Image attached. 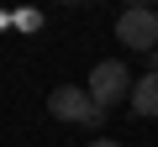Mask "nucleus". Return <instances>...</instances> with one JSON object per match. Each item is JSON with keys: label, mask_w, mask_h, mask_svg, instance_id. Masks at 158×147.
Listing matches in <instances>:
<instances>
[{"label": "nucleus", "mask_w": 158, "mask_h": 147, "mask_svg": "<svg viewBox=\"0 0 158 147\" xmlns=\"http://www.w3.org/2000/svg\"><path fill=\"white\" fill-rule=\"evenodd\" d=\"M63 6H79V0H63Z\"/></svg>", "instance_id": "obj_9"}, {"label": "nucleus", "mask_w": 158, "mask_h": 147, "mask_svg": "<svg viewBox=\"0 0 158 147\" xmlns=\"http://www.w3.org/2000/svg\"><path fill=\"white\" fill-rule=\"evenodd\" d=\"M48 110H53L58 121H85V126H100V121H106V110L90 100V89H74V84H58V89L48 95Z\"/></svg>", "instance_id": "obj_3"}, {"label": "nucleus", "mask_w": 158, "mask_h": 147, "mask_svg": "<svg viewBox=\"0 0 158 147\" xmlns=\"http://www.w3.org/2000/svg\"><path fill=\"white\" fill-rule=\"evenodd\" d=\"M132 84H137V79L127 74V63H111V58H106V63H95V68H90V84H85V89H90V100L106 110V105L132 100Z\"/></svg>", "instance_id": "obj_1"}, {"label": "nucleus", "mask_w": 158, "mask_h": 147, "mask_svg": "<svg viewBox=\"0 0 158 147\" xmlns=\"http://www.w3.org/2000/svg\"><path fill=\"white\" fill-rule=\"evenodd\" d=\"M127 6H153V0H127Z\"/></svg>", "instance_id": "obj_8"}, {"label": "nucleus", "mask_w": 158, "mask_h": 147, "mask_svg": "<svg viewBox=\"0 0 158 147\" xmlns=\"http://www.w3.org/2000/svg\"><path fill=\"white\" fill-rule=\"evenodd\" d=\"M132 116H158V74H142V79L132 84Z\"/></svg>", "instance_id": "obj_4"}, {"label": "nucleus", "mask_w": 158, "mask_h": 147, "mask_svg": "<svg viewBox=\"0 0 158 147\" xmlns=\"http://www.w3.org/2000/svg\"><path fill=\"white\" fill-rule=\"evenodd\" d=\"M148 74H158V47H153V53H148Z\"/></svg>", "instance_id": "obj_6"}, {"label": "nucleus", "mask_w": 158, "mask_h": 147, "mask_svg": "<svg viewBox=\"0 0 158 147\" xmlns=\"http://www.w3.org/2000/svg\"><path fill=\"white\" fill-rule=\"evenodd\" d=\"M16 26H21V32H42V11H32V6L16 11Z\"/></svg>", "instance_id": "obj_5"}, {"label": "nucleus", "mask_w": 158, "mask_h": 147, "mask_svg": "<svg viewBox=\"0 0 158 147\" xmlns=\"http://www.w3.org/2000/svg\"><path fill=\"white\" fill-rule=\"evenodd\" d=\"M116 42H121L127 53H153V47H158V11L127 6L121 21H116Z\"/></svg>", "instance_id": "obj_2"}, {"label": "nucleus", "mask_w": 158, "mask_h": 147, "mask_svg": "<svg viewBox=\"0 0 158 147\" xmlns=\"http://www.w3.org/2000/svg\"><path fill=\"white\" fill-rule=\"evenodd\" d=\"M90 147H121V142H111V137H100V142H90Z\"/></svg>", "instance_id": "obj_7"}]
</instances>
